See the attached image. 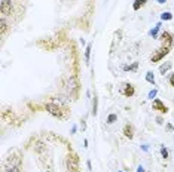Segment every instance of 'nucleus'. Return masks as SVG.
Returning <instances> with one entry per match:
<instances>
[{
  "label": "nucleus",
  "instance_id": "21",
  "mask_svg": "<svg viewBox=\"0 0 174 172\" xmlns=\"http://www.w3.org/2000/svg\"><path fill=\"white\" fill-rule=\"evenodd\" d=\"M156 93H158V91H156V89L150 91V92H149V98H150V100H153V98L156 97Z\"/></svg>",
  "mask_w": 174,
  "mask_h": 172
},
{
  "label": "nucleus",
  "instance_id": "3",
  "mask_svg": "<svg viewBox=\"0 0 174 172\" xmlns=\"http://www.w3.org/2000/svg\"><path fill=\"white\" fill-rule=\"evenodd\" d=\"M66 165H67V169L70 172H79V156L76 153H73L70 150L69 156H67V160H66Z\"/></svg>",
  "mask_w": 174,
  "mask_h": 172
},
{
  "label": "nucleus",
  "instance_id": "28",
  "mask_svg": "<svg viewBox=\"0 0 174 172\" xmlns=\"http://www.w3.org/2000/svg\"><path fill=\"white\" fill-rule=\"evenodd\" d=\"M119 172H122V171H119Z\"/></svg>",
  "mask_w": 174,
  "mask_h": 172
},
{
  "label": "nucleus",
  "instance_id": "25",
  "mask_svg": "<svg viewBox=\"0 0 174 172\" xmlns=\"http://www.w3.org/2000/svg\"><path fill=\"white\" fill-rule=\"evenodd\" d=\"M82 129H85V128H86V125H85V119H82Z\"/></svg>",
  "mask_w": 174,
  "mask_h": 172
},
{
  "label": "nucleus",
  "instance_id": "22",
  "mask_svg": "<svg viewBox=\"0 0 174 172\" xmlns=\"http://www.w3.org/2000/svg\"><path fill=\"white\" fill-rule=\"evenodd\" d=\"M170 85H171V86H174V74H171V76H170Z\"/></svg>",
  "mask_w": 174,
  "mask_h": 172
},
{
  "label": "nucleus",
  "instance_id": "8",
  "mask_svg": "<svg viewBox=\"0 0 174 172\" xmlns=\"http://www.w3.org/2000/svg\"><path fill=\"white\" fill-rule=\"evenodd\" d=\"M124 135L131 139V138L134 137V126H132V125H129V123H127V125L124 126Z\"/></svg>",
  "mask_w": 174,
  "mask_h": 172
},
{
  "label": "nucleus",
  "instance_id": "7",
  "mask_svg": "<svg viewBox=\"0 0 174 172\" xmlns=\"http://www.w3.org/2000/svg\"><path fill=\"white\" fill-rule=\"evenodd\" d=\"M134 92H136V89H134V86H132L131 83H127V85H124V89H122V93H124L125 97H128V98H131V97L134 95Z\"/></svg>",
  "mask_w": 174,
  "mask_h": 172
},
{
  "label": "nucleus",
  "instance_id": "16",
  "mask_svg": "<svg viewBox=\"0 0 174 172\" xmlns=\"http://www.w3.org/2000/svg\"><path fill=\"white\" fill-rule=\"evenodd\" d=\"M159 28H161V24H156V27H155L153 30H150V36L153 37V39H156V36H158V31H159Z\"/></svg>",
  "mask_w": 174,
  "mask_h": 172
},
{
  "label": "nucleus",
  "instance_id": "20",
  "mask_svg": "<svg viewBox=\"0 0 174 172\" xmlns=\"http://www.w3.org/2000/svg\"><path fill=\"white\" fill-rule=\"evenodd\" d=\"M161 154H162L164 159H168V156H170V154H168V150L165 149V147H161Z\"/></svg>",
  "mask_w": 174,
  "mask_h": 172
},
{
  "label": "nucleus",
  "instance_id": "13",
  "mask_svg": "<svg viewBox=\"0 0 174 172\" xmlns=\"http://www.w3.org/2000/svg\"><path fill=\"white\" fill-rule=\"evenodd\" d=\"M91 45H86V49H85V61H86V64L89 62V57H91Z\"/></svg>",
  "mask_w": 174,
  "mask_h": 172
},
{
  "label": "nucleus",
  "instance_id": "2",
  "mask_svg": "<svg viewBox=\"0 0 174 172\" xmlns=\"http://www.w3.org/2000/svg\"><path fill=\"white\" fill-rule=\"evenodd\" d=\"M9 165L6 166L5 172H21V154L18 150H13L11 156L8 157Z\"/></svg>",
  "mask_w": 174,
  "mask_h": 172
},
{
  "label": "nucleus",
  "instance_id": "24",
  "mask_svg": "<svg viewBox=\"0 0 174 172\" xmlns=\"http://www.w3.org/2000/svg\"><path fill=\"white\" fill-rule=\"evenodd\" d=\"M137 172H144V168H143V166H139V168H137Z\"/></svg>",
  "mask_w": 174,
  "mask_h": 172
},
{
  "label": "nucleus",
  "instance_id": "26",
  "mask_svg": "<svg viewBox=\"0 0 174 172\" xmlns=\"http://www.w3.org/2000/svg\"><path fill=\"white\" fill-rule=\"evenodd\" d=\"M156 122H158L159 125H161V123H164V122H162V117H158V119H156Z\"/></svg>",
  "mask_w": 174,
  "mask_h": 172
},
{
  "label": "nucleus",
  "instance_id": "15",
  "mask_svg": "<svg viewBox=\"0 0 174 172\" xmlns=\"http://www.w3.org/2000/svg\"><path fill=\"white\" fill-rule=\"evenodd\" d=\"M146 80L149 82V83H152V85H155V76H153L152 71H147V73H146Z\"/></svg>",
  "mask_w": 174,
  "mask_h": 172
},
{
  "label": "nucleus",
  "instance_id": "14",
  "mask_svg": "<svg viewBox=\"0 0 174 172\" xmlns=\"http://www.w3.org/2000/svg\"><path fill=\"white\" fill-rule=\"evenodd\" d=\"M161 19H162V21H170V19H173V13H171V12H164L162 15H161Z\"/></svg>",
  "mask_w": 174,
  "mask_h": 172
},
{
  "label": "nucleus",
  "instance_id": "10",
  "mask_svg": "<svg viewBox=\"0 0 174 172\" xmlns=\"http://www.w3.org/2000/svg\"><path fill=\"white\" fill-rule=\"evenodd\" d=\"M147 3V0H134V5H132V9L134 11H139L141 6H144Z\"/></svg>",
  "mask_w": 174,
  "mask_h": 172
},
{
  "label": "nucleus",
  "instance_id": "18",
  "mask_svg": "<svg viewBox=\"0 0 174 172\" xmlns=\"http://www.w3.org/2000/svg\"><path fill=\"white\" fill-rule=\"evenodd\" d=\"M116 120H118V116H116V114H113V113H112V114H109V117H107V123H109V125H112V123H115Z\"/></svg>",
  "mask_w": 174,
  "mask_h": 172
},
{
  "label": "nucleus",
  "instance_id": "5",
  "mask_svg": "<svg viewBox=\"0 0 174 172\" xmlns=\"http://www.w3.org/2000/svg\"><path fill=\"white\" fill-rule=\"evenodd\" d=\"M152 107H153V110H158L159 113H162V114H165L167 111H168V108H167V105L161 101V100H153V104H152Z\"/></svg>",
  "mask_w": 174,
  "mask_h": 172
},
{
  "label": "nucleus",
  "instance_id": "11",
  "mask_svg": "<svg viewBox=\"0 0 174 172\" xmlns=\"http://www.w3.org/2000/svg\"><path fill=\"white\" fill-rule=\"evenodd\" d=\"M171 65H173L171 62H164L162 65L159 67V73H161V74H165V73H167L168 70L171 68Z\"/></svg>",
  "mask_w": 174,
  "mask_h": 172
},
{
  "label": "nucleus",
  "instance_id": "27",
  "mask_svg": "<svg viewBox=\"0 0 174 172\" xmlns=\"http://www.w3.org/2000/svg\"><path fill=\"white\" fill-rule=\"evenodd\" d=\"M156 2H158V3H159V5H164V3H165V2H167V0H156Z\"/></svg>",
  "mask_w": 174,
  "mask_h": 172
},
{
  "label": "nucleus",
  "instance_id": "17",
  "mask_svg": "<svg viewBox=\"0 0 174 172\" xmlns=\"http://www.w3.org/2000/svg\"><path fill=\"white\" fill-rule=\"evenodd\" d=\"M97 105H98V98L94 97V103H92V116H97Z\"/></svg>",
  "mask_w": 174,
  "mask_h": 172
},
{
  "label": "nucleus",
  "instance_id": "1",
  "mask_svg": "<svg viewBox=\"0 0 174 172\" xmlns=\"http://www.w3.org/2000/svg\"><path fill=\"white\" fill-rule=\"evenodd\" d=\"M45 110H46L49 114H52L54 117H58V119H67V117L70 116V110H69V108L61 107V105L54 104V103L45 104Z\"/></svg>",
  "mask_w": 174,
  "mask_h": 172
},
{
  "label": "nucleus",
  "instance_id": "6",
  "mask_svg": "<svg viewBox=\"0 0 174 172\" xmlns=\"http://www.w3.org/2000/svg\"><path fill=\"white\" fill-rule=\"evenodd\" d=\"M161 40H162L164 46H167V47H171L173 46V36H171V33H168V31H164L162 34H161Z\"/></svg>",
  "mask_w": 174,
  "mask_h": 172
},
{
  "label": "nucleus",
  "instance_id": "23",
  "mask_svg": "<svg viewBox=\"0 0 174 172\" xmlns=\"http://www.w3.org/2000/svg\"><path fill=\"white\" fill-rule=\"evenodd\" d=\"M86 166H88V169H89V171H91V169H92V166H91V162H89V160L86 162Z\"/></svg>",
  "mask_w": 174,
  "mask_h": 172
},
{
  "label": "nucleus",
  "instance_id": "4",
  "mask_svg": "<svg viewBox=\"0 0 174 172\" xmlns=\"http://www.w3.org/2000/svg\"><path fill=\"white\" fill-rule=\"evenodd\" d=\"M170 49H171V47H167V46H162L161 49H158V51H156V52H155V54L150 57V62H152V64H155V62L161 61L165 55H168V54H170Z\"/></svg>",
  "mask_w": 174,
  "mask_h": 172
},
{
  "label": "nucleus",
  "instance_id": "19",
  "mask_svg": "<svg viewBox=\"0 0 174 172\" xmlns=\"http://www.w3.org/2000/svg\"><path fill=\"white\" fill-rule=\"evenodd\" d=\"M0 25H2V34H5V31H6V28H8V24H6V21H5V18H2V21H0Z\"/></svg>",
  "mask_w": 174,
  "mask_h": 172
},
{
  "label": "nucleus",
  "instance_id": "12",
  "mask_svg": "<svg viewBox=\"0 0 174 172\" xmlns=\"http://www.w3.org/2000/svg\"><path fill=\"white\" fill-rule=\"evenodd\" d=\"M137 68H139V62H134L131 65H124L125 71H137Z\"/></svg>",
  "mask_w": 174,
  "mask_h": 172
},
{
  "label": "nucleus",
  "instance_id": "9",
  "mask_svg": "<svg viewBox=\"0 0 174 172\" xmlns=\"http://www.w3.org/2000/svg\"><path fill=\"white\" fill-rule=\"evenodd\" d=\"M45 150H46V144H43V142H37L34 146V153H37V154L43 153Z\"/></svg>",
  "mask_w": 174,
  "mask_h": 172
}]
</instances>
